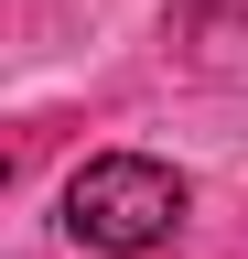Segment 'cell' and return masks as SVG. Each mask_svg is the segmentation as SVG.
<instances>
[{
    "label": "cell",
    "mask_w": 248,
    "mask_h": 259,
    "mask_svg": "<svg viewBox=\"0 0 248 259\" xmlns=\"http://www.w3.org/2000/svg\"><path fill=\"white\" fill-rule=\"evenodd\" d=\"M65 227L76 248H108V259H140L183 227V173L151 151H97L86 173L65 184Z\"/></svg>",
    "instance_id": "cell-1"
}]
</instances>
